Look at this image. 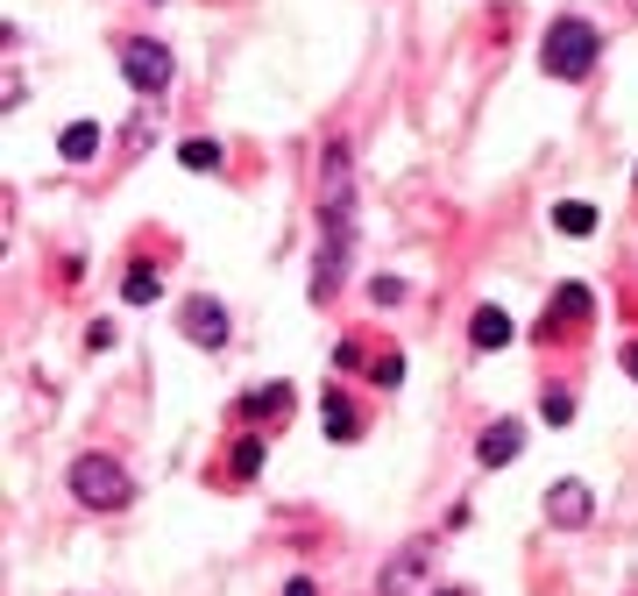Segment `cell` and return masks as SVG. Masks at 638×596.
Segmentation results:
<instances>
[{
	"mask_svg": "<svg viewBox=\"0 0 638 596\" xmlns=\"http://www.w3.org/2000/svg\"><path fill=\"white\" fill-rule=\"evenodd\" d=\"M256 412H263V419H284V412H292V391H284V383H269L263 398H248V419H256Z\"/></svg>",
	"mask_w": 638,
	"mask_h": 596,
	"instance_id": "obj_16",
	"label": "cell"
},
{
	"mask_svg": "<svg viewBox=\"0 0 638 596\" xmlns=\"http://www.w3.org/2000/svg\"><path fill=\"white\" fill-rule=\"evenodd\" d=\"M121 71L135 92H164L170 86V50L157 43V36H128L121 43Z\"/></svg>",
	"mask_w": 638,
	"mask_h": 596,
	"instance_id": "obj_4",
	"label": "cell"
},
{
	"mask_svg": "<svg viewBox=\"0 0 638 596\" xmlns=\"http://www.w3.org/2000/svg\"><path fill=\"white\" fill-rule=\"evenodd\" d=\"M157 292H164V277L149 271V263H135V271L121 277V299H128V305H149V299H157Z\"/></svg>",
	"mask_w": 638,
	"mask_h": 596,
	"instance_id": "obj_13",
	"label": "cell"
},
{
	"mask_svg": "<svg viewBox=\"0 0 638 596\" xmlns=\"http://www.w3.org/2000/svg\"><path fill=\"white\" fill-rule=\"evenodd\" d=\"M440 596H461V589H440Z\"/></svg>",
	"mask_w": 638,
	"mask_h": 596,
	"instance_id": "obj_22",
	"label": "cell"
},
{
	"mask_svg": "<svg viewBox=\"0 0 638 596\" xmlns=\"http://www.w3.org/2000/svg\"><path fill=\"white\" fill-rule=\"evenodd\" d=\"M596 57H603V36H596V22H582V14H560V22L539 36V65H547L553 79H589Z\"/></svg>",
	"mask_w": 638,
	"mask_h": 596,
	"instance_id": "obj_1",
	"label": "cell"
},
{
	"mask_svg": "<svg viewBox=\"0 0 638 596\" xmlns=\"http://www.w3.org/2000/svg\"><path fill=\"white\" fill-rule=\"evenodd\" d=\"M185 341H199V349H227V313H220V299H192V305H185Z\"/></svg>",
	"mask_w": 638,
	"mask_h": 596,
	"instance_id": "obj_7",
	"label": "cell"
},
{
	"mask_svg": "<svg viewBox=\"0 0 638 596\" xmlns=\"http://www.w3.org/2000/svg\"><path fill=\"white\" fill-rule=\"evenodd\" d=\"M383 596H425V540H412L383 568Z\"/></svg>",
	"mask_w": 638,
	"mask_h": 596,
	"instance_id": "obj_8",
	"label": "cell"
},
{
	"mask_svg": "<svg viewBox=\"0 0 638 596\" xmlns=\"http://www.w3.org/2000/svg\"><path fill=\"white\" fill-rule=\"evenodd\" d=\"M320 227H355V157H347V143H326V164H320Z\"/></svg>",
	"mask_w": 638,
	"mask_h": 596,
	"instance_id": "obj_3",
	"label": "cell"
},
{
	"mask_svg": "<svg viewBox=\"0 0 638 596\" xmlns=\"http://www.w3.org/2000/svg\"><path fill=\"white\" fill-rule=\"evenodd\" d=\"M518 448H526V427H518V419H490L482 440H475V461L482 469H504V461H518Z\"/></svg>",
	"mask_w": 638,
	"mask_h": 596,
	"instance_id": "obj_6",
	"label": "cell"
},
{
	"mask_svg": "<svg viewBox=\"0 0 638 596\" xmlns=\"http://www.w3.org/2000/svg\"><path fill=\"white\" fill-rule=\"evenodd\" d=\"M376 383H383V391H397V383H404V355H376Z\"/></svg>",
	"mask_w": 638,
	"mask_h": 596,
	"instance_id": "obj_18",
	"label": "cell"
},
{
	"mask_svg": "<svg viewBox=\"0 0 638 596\" xmlns=\"http://www.w3.org/2000/svg\"><path fill=\"white\" fill-rule=\"evenodd\" d=\"M553 227L582 242V235H596V206H589V199H560V206H553Z\"/></svg>",
	"mask_w": 638,
	"mask_h": 596,
	"instance_id": "obj_11",
	"label": "cell"
},
{
	"mask_svg": "<svg viewBox=\"0 0 638 596\" xmlns=\"http://www.w3.org/2000/svg\"><path fill=\"white\" fill-rule=\"evenodd\" d=\"M547 419H553V427H568V419H575V398L553 391V398H547Z\"/></svg>",
	"mask_w": 638,
	"mask_h": 596,
	"instance_id": "obj_19",
	"label": "cell"
},
{
	"mask_svg": "<svg viewBox=\"0 0 638 596\" xmlns=\"http://www.w3.org/2000/svg\"><path fill=\"white\" fill-rule=\"evenodd\" d=\"M320 412H326V433H334V440H355V412H347V398H341V391H326V406H320Z\"/></svg>",
	"mask_w": 638,
	"mask_h": 596,
	"instance_id": "obj_14",
	"label": "cell"
},
{
	"mask_svg": "<svg viewBox=\"0 0 638 596\" xmlns=\"http://www.w3.org/2000/svg\"><path fill=\"white\" fill-rule=\"evenodd\" d=\"M284 596H320V589H313V575H292V583H284Z\"/></svg>",
	"mask_w": 638,
	"mask_h": 596,
	"instance_id": "obj_20",
	"label": "cell"
},
{
	"mask_svg": "<svg viewBox=\"0 0 638 596\" xmlns=\"http://www.w3.org/2000/svg\"><path fill=\"white\" fill-rule=\"evenodd\" d=\"M71 497L92 505V511H121L135 497V483H128V469L114 455H79V461H71Z\"/></svg>",
	"mask_w": 638,
	"mask_h": 596,
	"instance_id": "obj_2",
	"label": "cell"
},
{
	"mask_svg": "<svg viewBox=\"0 0 638 596\" xmlns=\"http://www.w3.org/2000/svg\"><path fill=\"white\" fill-rule=\"evenodd\" d=\"M625 370H631V377H638V341H625Z\"/></svg>",
	"mask_w": 638,
	"mask_h": 596,
	"instance_id": "obj_21",
	"label": "cell"
},
{
	"mask_svg": "<svg viewBox=\"0 0 638 596\" xmlns=\"http://www.w3.org/2000/svg\"><path fill=\"white\" fill-rule=\"evenodd\" d=\"M57 157H65V164H92V157H100V128H92V121H71L65 136H57Z\"/></svg>",
	"mask_w": 638,
	"mask_h": 596,
	"instance_id": "obj_10",
	"label": "cell"
},
{
	"mask_svg": "<svg viewBox=\"0 0 638 596\" xmlns=\"http://www.w3.org/2000/svg\"><path fill=\"white\" fill-rule=\"evenodd\" d=\"M469 341H475L482 355H490V349H504V341H511V320L497 313V305H475V320H469Z\"/></svg>",
	"mask_w": 638,
	"mask_h": 596,
	"instance_id": "obj_9",
	"label": "cell"
},
{
	"mask_svg": "<svg viewBox=\"0 0 638 596\" xmlns=\"http://www.w3.org/2000/svg\"><path fill=\"white\" fill-rule=\"evenodd\" d=\"M178 164H185V170H220V143H206V136H192V143L178 149Z\"/></svg>",
	"mask_w": 638,
	"mask_h": 596,
	"instance_id": "obj_15",
	"label": "cell"
},
{
	"mask_svg": "<svg viewBox=\"0 0 638 596\" xmlns=\"http://www.w3.org/2000/svg\"><path fill=\"white\" fill-rule=\"evenodd\" d=\"M263 469V440H235V476H256Z\"/></svg>",
	"mask_w": 638,
	"mask_h": 596,
	"instance_id": "obj_17",
	"label": "cell"
},
{
	"mask_svg": "<svg viewBox=\"0 0 638 596\" xmlns=\"http://www.w3.org/2000/svg\"><path fill=\"white\" fill-rule=\"evenodd\" d=\"M547 518H553V526H589V518H596V490L589 483H575V476H560V483L547 490Z\"/></svg>",
	"mask_w": 638,
	"mask_h": 596,
	"instance_id": "obj_5",
	"label": "cell"
},
{
	"mask_svg": "<svg viewBox=\"0 0 638 596\" xmlns=\"http://www.w3.org/2000/svg\"><path fill=\"white\" fill-rule=\"evenodd\" d=\"M596 313V299L582 292V284H560V299H553V320L560 326H575V320H589Z\"/></svg>",
	"mask_w": 638,
	"mask_h": 596,
	"instance_id": "obj_12",
	"label": "cell"
}]
</instances>
